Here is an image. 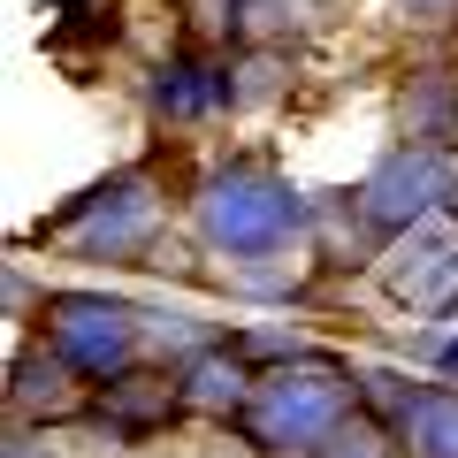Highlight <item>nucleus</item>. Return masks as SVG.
<instances>
[{"mask_svg":"<svg viewBox=\"0 0 458 458\" xmlns=\"http://www.w3.org/2000/svg\"><path fill=\"white\" fill-rule=\"evenodd\" d=\"M191 222L229 260H267V252L306 237V191L291 176H276V168H222V176L199 183Z\"/></svg>","mask_w":458,"mask_h":458,"instance_id":"f257e3e1","label":"nucleus"},{"mask_svg":"<svg viewBox=\"0 0 458 458\" xmlns=\"http://www.w3.org/2000/svg\"><path fill=\"white\" fill-rule=\"evenodd\" d=\"M344 412H352V375L336 360H283L276 375H260V390L245 405V428L260 451L321 458L344 436Z\"/></svg>","mask_w":458,"mask_h":458,"instance_id":"f03ea898","label":"nucleus"},{"mask_svg":"<svg viewBox=\"0 0 458 458\" xmlns=\"http://www.w3.org/2000/svg\"><path fill=\"white\" fill-rule=\"evenodd\" d=\"M47 344L84 382H114L146 344V313L107 291H54L47 298Z\"/></svg>","mask_w":458,"mask_h":458,"instance_id":"7ed1b4c3","label":"nucleus"},{"mask_svg":"<svg viewBox=\"0 0 458 458\" xmlns=\"http://www.w3.org/2000/svg\"><path fill=\"white\" fill-rule=\"evenodd\" d=\"M451 199H458V153L451 146H397L360 183V222L382 229V237H405V229L436 222Z\"/></svg>","mask_w":458,"mask_h":458,"instance_id":"20e7f679","label":"nucleus"},{"mask_svg":"<svg viewBox=\"0 0 458 458\" xmlns=\"http://www.w3.org/2000/svg\"><path fill=\"white\" fill-rule=\"evenodd\" d=\"M153 229H161V191H153V176L131 168V176H107L99 191H84L54 222V237L84 260H131V252L153 245Z\"/></svg>","mask_w":458,"mask_h":458,"instance_id":"39448f33","label":"nucleus"},{"mask_svg":"<svg viewBox=\"0 0 458 458\" xmlns=\"http://www.w3.org/2000/svg\"><path fill=\"white\" fill-rule=\"evenodd\" d=\"M382 291L405 313H458V229L443 214L420 222V229H405V237H390V252H382Z\"/></svg>","mask_w":458,"mask_h":458,"instance_id":"423d86ee","label":"nucleus"},{"mask_svg":"<svg viewBox=\"0 0 458 458\" xmlns=\"http://www.w3.org/2000/svg\"><path fill=\"white\" fill-rule=\"evenodd\" d=\"M397 451L405 458H458V390H397Z\"/></svg>","mask_w":458,"mask_h":458,"instance_id":"0eeeda50","label":"nucleus"},{"mask_svg":"<svg viewBox=\"0 0 458 458\" xmlns=\"http://www.w3.org/2000/svg\"><path fill=\"white\" fill-rule=\"evenodd\" d=\"M252 390H260V375H245L237 352H199V360L183 367V382H176V397L191 412H245Z\"/></svg>","mask_w":458,"mask_h":458,"instance_id":"6e6552de","label":"nucleus"},{"mask_svg":"<svg viewBox=\"0 0 458 458\" xmlns=\"http://www.w3.org/2000/svg\"><path fill=\"white\" fill-rule=\"evenodd\" d=\"M214 107H229V77H214V69L168 62L153 77V114H168V123H207Z\"/></svg>","mask_w":458,"mask_h":458,"instance_id":"1a4fd4ad","label":"nucleus"},{"mask_svg":"<svg viewBox=\"0 0 458 458\" xmlns=\"http://www.w3.org/2000/svg\"><path fill=\"white\" fill-rule=\"evenodd\" d=\"M69 375H77V367H69L62 352H47V360H23V367H16V412H23V420H38V412H62L69 397H77V382H69Z\"/></svg>","mask_w":458,"mask_h":458,"instance_id":"9d476101","label":"nucleus"},{"mask_svg":"<svg viewBox=\"0 0 458 458\" xmlns=\"http://www.w3.org/2000/svg\"><path fill=\"white\" fill-rule=\"evenodd\" d=\"M321 458H390V443H382L375 436V428H360V420H352V428H344V436L336 443H328V451Z\"/></svg>","mask_w":458,"mask_h":458,"instance_id":"9b49d317","label":"nucleus"},{"mask_svg":"<svg viewBox=\"0 0 458 458\" xmlns=\"http://www.w3.org/2000/svg\"><path fill=\"white\" fill-rule=\"evenodd\" d=\"M8 458H62V443H54V436H31V428H16V436H8Z\"/></svg>","mask_w":458,"mask_h":458,"instance_id":"f8f14e48","label":"nucleus"},{"mask_svg":"<svg viewBox=\"0 0 458 458\" xmlns=\"http://www.w3.org/2000/svg\"><path fill=\"white\" fill-rule=\"evenodd\" d=\"M397 8H405L412 23H451L458 16V0H397Z\"/></svg>","mask_w":458,"mask_h":458,"instance_id":"ddd939ff","label":"nucleus"},{"mask_svg":"<svg viewBox=\"0 0 458 458\" xmlns=\"http://www.w3.org/2000/svg\"><path fill=\"white\" fill-rule=\"evenodd\" d=\"M436 367H443V375H458V336H451V344H436Z\"/></svg>","mask_w":458,"mask_h":458,"instance_id":"4468645a","label":"nucleus"}]
</instances>
